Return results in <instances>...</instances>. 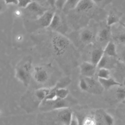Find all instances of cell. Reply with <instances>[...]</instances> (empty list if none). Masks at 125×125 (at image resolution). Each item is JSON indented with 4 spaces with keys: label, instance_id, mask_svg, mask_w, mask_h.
I'll return each instance as SVG.
<instances>
[{
    "label": "cell",
    "instance_id": "44dd1931",
    "mask_svg": "<svg viewBox=\"0 0 125 125\" xmlns=\"http://www.w3.org/2000/svg\"><path fill=\"white\" fill-rule=\"evenodd\" d=\"M96 120L94 116L89 115L85 118L82 125H96Z\"/></svg>",
    "mask_w": 125,
    "mask_h": 125
},
{
    "label": "cell",
    "instance_id": "d6a6232c",
    "mask_svg": "<svg viewBox=\"0 0 125 125\" xmlns=\"http://www.w3.org/2000/svg\"><path fill=\"white\" fill-rule=\"evenodd\" d=\"M56 0H47L48 2L52 6H55V3H56Z\"/></svg>",
    "mask_w": 125,
    "mask_h": 125
},
{
    "label": "cell",
    "instance_id": "5bb4252c",
    "mask_svg": "<svg viewBox=\"0 0 125 125\" xmlns=\"http://www.w3.org/2000/svg\"><path fill=\"white\" fill-rule=\"evenodd\" d=\"M110 27L107 26L101 29L98 34V40L100 42H104L108 40L110 37Z\"/></svg>",
    "mask_w": 125,
    "mask_h": 125
},
{
    "label": "cell",
    "instance_id": "f1b7e54d",
    "mask_svg": "<svg viewBox=\"0 0 125 125\" xmlns=\"http://www.w3.org/2000/svg\"><path fill=\"white\" fill-rule=\"evenodd\" d=\"M4 2L7 5L9 4H15L18 5V0H3Z\"/></svg>",
    "mask_w": 125,
    "mask_h": 125
},
{
    "label": "cell",
    "instance_id": "e575fe53",
    "mask_svg": "<svg viewBox=\"0 0 125 125\" xmlns=\"http://www.w3.org/2000/svg\"><path fill=\"white\" fill-rule=\"evenodd\" d=\"M123 103L124 104H125V100L123 101Z\"/></svg>",
    "mask_w": 125,
    "mask_h": 125
},
{
    "label": "cell",
    "instance_id": "5b68a950",
    "mask_svg": "<svg viewBox=\"0 0 125 125\" xmlns=\"http://www.w3.org/2000/svg\"><path fill=\"white\" fill-rule=\"evenodd\" d=\"M25 9L37 19L43 15L47 10L46 8L40 5L38 2L33 1Z\"/></svg>",
    "mask_w": 125,
    "mask_h": 125
},
{
    "label": "cell",
    "instance_id": "8992f818",
    "mask_svg": "<svg viewBox=\"0 0 125 125\" xmlns=\"http://www.w3.org/2000/svg\"><path fill=\"white\" fill-rule=\"evenodd\" d=\"M97 67L91 62H83L80 65V71L84 77H93Z\"/></svg>",
    "mask_w": 125,
    "mask_h": 125
},
{
    "label": "cell",
    "instance_id": "ba28073f",
    "mask_svg": "<svg viewBox=\"0 0 125 125\" xmlns=\"http://www.w3.org/2000/svg\"><path fill=\"white\" fill-rule=\"evenodd\" d=\"M94 4L92 0H81L75 9L78 13H85L92 9Z\"/></svg>",
    "mask_w": 125,
    "mask_h": 125
},
{
    "label": "cell",
    "instance_id": "603a6c76",
    "mask_svg": "<svg viewBox=\"0 0 125 125\" xmlns=\"http://www.w3.org/2000/svg\"><path fill=\"white\" fill-rule=\"evenodd\" d=\"M108 57L106 56L104 54V55L103 57L100 60V61L99 62L97 67L99 69L102 68H106L105 66H106L108 62Z\"/></svg>",
    "mask_w": 125,
    "mask_h": 125
},
{
    "label": "cell",
    "instance_id": "ffe728a7",
    "mask_svg": "<svg viewBox=\"0 0 125 125\" xmlns=\"http://www.w3.org/2000/svg\"><path fill=\"white\" fill-rule=\"evenodd\" d=\"M117 98L122 102L125 100V87L123 86H118L116 91Z\"/></svg>",
    "mask_w": 125,
    "mask_h": 125
},
{
    "label": "cell",
    "instance_id": "9a60e30c",
    "mask_svg": "<svg viewBox=\"0 0 125 125\" xmlns=\"http://www.w3.org/2000/svg\"><path fill=\"white\" fill-rule=\"evenodd\" d=\"M81 0H67L62 10L64 12H67L69 10L75 9Z\"/></svg>",
    "mask_w": 125,
    "mask_h": 125
},
{
    "label": "cell",
    "instance_id": "4316f807",
    "mask_svg": "<svg viewBox=\"0 0 125 125\" xmlns=\"http://www.w3.org/2000/svg\"><path fill=\"white\" fill-rule=\"evenodd\" d=\"M69 125H80V121L78 118L74 114H73Z\"/></svg>",
    "mask_w": 125,
    "mask_h": 125
},
{
    "label": "cell",
    "instance_id": "3957f363",
    "mask_svg": "<svg viewBox=\"0 0 125 125\" xmlns=\"http://www.w3.org/2000/svg\"><path fill=\"white\" fill-rule=\"evenodd\" d=\"M32 77L36 83L44 84L48 81L49 74L45 68L41 65H37L33 67Z\"/></svg>",
    "mask_w": 125,
    "mask_h": 125
},
{
    "label": "cell",
    "instance_id": "e0dca14e",
    "mask_svg": "<svg viewBox=\"0 0 125 125\" xmlns=\"http://www.w3.org/2000/svg\"><path fill=\"white\" fill-rule=\"evenodd\" d=\"M119 21L118 17L113 13H110L109 14L106 19V24L107 26H110L117 23Z\"/></svg>",
    "mask_w": 125,
    "mask_h": 125
},
{
    "label": "cell",
    "instance_id": "52a82bcc",
    "mask_svg": "<svg viewBox=\"0 0 125 125\" xmlns=\"http://www.w3.org/2000/svg\"><path fill=\"white\" fill-rule=\"evenodd\" d=\"M88 84L87 92L93 94H100L104 89L99 83L98 80L96 81L93 77H84Z\"/></svg>",
    "mask_w": 125,
    "mask_h": 125
},
{
    "label": "cell",
    "instance_id": "4dcf8cb0",
    "mask_svg": "<svg viewBox=\"0 0 125 125\" xmlns=\"http://www.w3.org/2000/svg\"><path fill=\"white\" fill-rule=\"evenodd\" d=\"M14 14L16 17L19 18L22 15V11L21 9H17L14 12Z\"/></svg>",
    "mask_w": 125,
    "mask_h": 125
},
{
    "label": "cell",
    "instance_id": "30bf717a",
    "mask_svg": "<svg viewBox=\"0 0 125 125\" xmlns=\"http://www.w3.org/2000/svg\"><path fill=\"white\" fill-rule=\"evenodd\" d=\"M63 26V22L62 17L58 13H55L51 22L49 27L51 29L61 33L60 31Z\"/></svg>",
    "mask_w": 125,
    "mask_h": 125
},
{
    "label": "cell",
    "instance_id": "83f0119b",
    "mask_svg": "<svg viewBox=\"0 0 125 125\" xmlns=\"http://www.w3.org/2000/svg\"><path fill=\"white\" fill-rule=\"evenodd\" d=\"M117 40L120 42L125 43V33H122L118 35L117 37Z\"/></svg>",
    "mask_w": 125,
    "mask_h": 125
},
{
    "label": "cell",
    "instance_id": "9c48e42d",
    "mask_svg": "<svg viewBox=\"0 0 125 125\" xmlns=\"http://www.w3.org/2000/svg\"><path fill=\"white\" fill-rule=\"evenodd\" d=\"M99 83L104 90H108L114 86H123V84L112 78L108 79H98Z\"/></svg>",
    "mask_w": 125,
    "mask_h": 125
},
{
    "label": "cell",
    "instance_id": "8fae6325",
    "mask_svg": "<svg viewBox=\"0 0 125 125\" xmlns=\"http://www.w3.org/2000/svg\"><path fill=\"white\" fill-rule=\"evenodd\" d=\"M104 55V49L102 48H96L93 50L91 54V62L94 65L97 66L99 62L100 61Z\"/></svg>",
    "mask_w": 125,
    "mask_h": 125
},
{
    "label": "cell",
    "instance_id": "d6986e66",
    "mask_svg": "<svg viewBox=\"0 0 125 125\" xmlns=\"http://www.w3.org/2000/svg\"><path fill=\"white\" fill-rule=\"evenodd\" d=\"M102 120L105 125H113L114 119L111 115L104 112L102 113Z\"/></svg>",
    "mask_w": 125,
    "mask_h": 125
},
{
    "label": "cell",
    "instance_id": "d4e9b609",
    "mask_svg": "<svg viewBox=\"0 0 125 125\" xmlns=\"http://www.w3.org/2000/svg\"><path fill=\"white\" fill-rule=\"evenodd\" d=\"M95 4L99 6H104L112 1V0H92Z\"/></svg>",
    "mask_w": 125,
    "mask_h": 125
},
{
    "label": "cell",
    "instance_id": "cb8c5ba5",
    "mask_svg": "<svg viewBox=\"0 0 125 125\" xmlns=\"http://www.w3.org/2000/svg\"><path fill=\"white\" fill-rule=\"evenodd\" d=\"M18 6L21 8L25 9L32 1V0H18Z\"/></svg>",
    "mask_w": 125,
    "mask_h": 125
},
{
    "label": "cell",
    "instance_id": "277c9868",
    "mask_svg": "<svg viewBox=\"0 0 125 125\" xmlns=\"http://www.w3.org/2000/svg\"><path fill=\"white\" fill-rule=\"evenodd\" d=\"M55 12L51 10H47L39 18L31 21V24L36 25V27H49Z\"/></svg>",
    "mask_w": 125,
    "mask_h": 125
},
{
    "label": "cell",
    "instance_id": "d590c367",
    "mask_svg": "<svg viewBox=\"0 0 125 125\" xmlns=\"http://www.w3.org/2000/svg\"></svg>",
    "mask_w": 125,
    "mask_h": 125
},
{
    "label": "cell",
    "instance_id": "7c38bea8",
    "mask_svg": "<svg viewBox=\"0 0 125 125\" xmlns=\"http://www.w3.org/2000/svg\"><path fill=\"white\" fill-rule=\"evenodd\" d=\"M94 35L92 30L89 29L83 30L80 34V38L81 41L84 43H89L94 39Z\"/></svg>",
    "mask_w": 125,
    "mask_h": 125
},
{
    "label": "cell",
    "instance_id": "7a4b0ae2",
    "mask_svg": "<svg viewBox=\"0 0 125 125\" xmlns=\"http://www.w3.org/2000/svg\"><path fill=\"white\" fill-rule=\"evenodd\" d=\"M51 47L54 54L58 56L64 55L70 45L69 39L62 34L57 33L51 38Z\"/></svg>",
    "mask_w": 125,
    "mask_h": 125
},
{
    "label": "cell",
    "instance_id": "836d02e7",
    "mask_svg": "<svg viewBox=\"0 0 125 125\" xmlns=\"http://www.w3.org/2000/svg\"><path fill=\"white\" fill-rule=\"evenodd\" d=\"M123 86H124V87H125V77L124 79V81H123Z\"/></svg>",
    "mask_w": 125,
    "mask_h": 125
},
{
    "label": "cell",
    "instance_id": "ac0fdd59",
    "mask_svg": "<svg viewBox=\"0 0 125 125\" xmlns=\"http://www.w3.org/2000/svg\"><path fill=\"white\" fill-rule=\"evenodd\" d=\"M98 79H108L110 78V72L107 68H102L98 70L97 73Z\"/></svg>",
    "mask_w": 125,
    "mask_h": 125
},
{
    "label": "cell",
    "instance_id": "7402d4cb",
    "mask_svg": "<svg viewBox=\"0 0 125 125\" xmlns=\"http://www.w3.org/2000/svg\"><path fill=\"white\" fill-rule=\"evenodd\" d=\"M79 86L82 91L87 92L88 87L87 83L84 77H83L82 78L80 79L79 82Z\"/></svg>",
    "mask_w": 125,
    "mask_h": 125
},
{
    "label": "cell",
    "instance_id": "4fadbf2b",
    "mask_svg": "<svg viewBox=\"0 0 125 125\" xmlns=\"http://www.w3.org/2000/svg\"><path fill=\"white\" fill-rule=\"evenodd\" d=\"M104 54L108 57H116L117 56L116 45L111 41L107 42L104 49Z\"/></svg>",
    "mask_w": 125,
    "mask_h": 125
},
{
    "label": "cell",
    "instance_id": "6da1fadb",
    "mask_svg": "<svg viewBox=\"0 0 125 125\" xmlns=\"http://www.w3.org/2000/svg\"><path fill=\"white\" fill-rule=\"evenodd\" d=\"M33 69L31 59L30 58L24 59L23 61H21L15 67V77L24 86L27 87L29 85L32 76Z\"/></svg>",
    "mask_w": 125,
    "mask_h": 125
},
{
    "label": "cell",
    "instance_id": "484cf974",
    "mask_svg": "<svg viewBox=\"0 0 125 125\" xmlns=\"http://www.w3.org/2000/svg\"><path fill=\"white\" fill-rule=\"evenodd\" d=\"M67 0H56L55 6L59 9H62Z\"/></svg>",
    "mask_w": 125,
    "mask_h": 125
},
{
    "label": "cell",
    "instance_id": "f546056e",
    "mask_svg": "<svg viewBox=\"0 0 125 125\" xmlns=\"http://www.w3.org/2000/svg\"><path fill=\"white\" fill-rule=\"evenodd\" d=\"M121 60L123 63L125 64V45L123 47L121 52Z\"/></svg>",
    "mask_w": 125,
    "mask_h": 125
},
{
    "label": "cell",
    "instance_id": "2e32d148",
    "mask_svg": "<svg viewBox=\"0 0 125 125\" xmlns=\"http://www.w3.org/2000/svg\"><path fill=\"white\" fill-rule=\"evenodd\" d=\"M56 93L58 98L60 99H64L68 97L69 95V91L65 88H58L57 87Z\"/></svg>",
    "mask_w": 125,
    "mask_h": 125
},
{
    "label": "cell",
    "instance_id": "1f68e13d",
    "mask_svg": "<svg viewBox=\"0 0 125 125\" xmlns=\"http://www.w3.org/2000/svg\"><path fill=\"white\" fill-rule=\"evenodd\" d=\"M23 39V36L21 35V34H19L17 36H16V40L17 42H21L22 41Z\"/></svg>",
    "mask_w": 125,
    "mask_h": 125
}]
</instances>
